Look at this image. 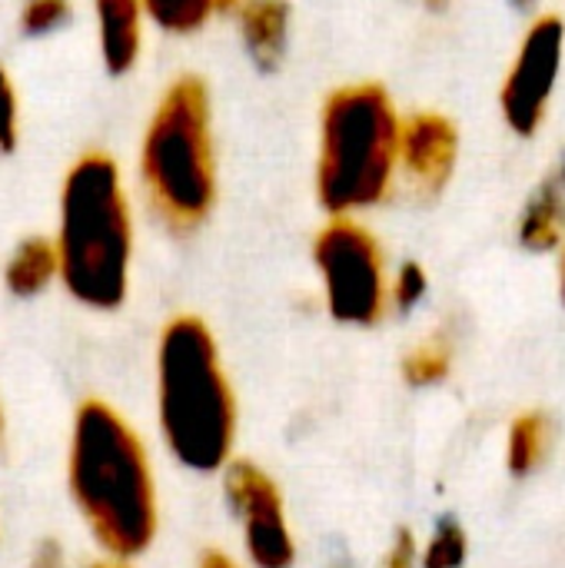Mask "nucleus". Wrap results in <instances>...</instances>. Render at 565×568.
Here are the masks:
<instances>
[{
    "label": "nucleus",
    "instance_id": "obj_21",
    "mask_svg": "<svg viewBox=\"0 0 565 568\" xmlns=\"http://www.w3.org/2000/svg\"><path fill=\"white\" fill-rule=\"evenodd\" d=\"M383 568H420V552H416V539H413V532H400L396 536V542L390 546V552H386V562Z\"/></svg>",
    "mask_w": 565,
    "mask_h": 568
},
{
    "label": "nucleus",
    "instance_id": "obj_26",
    "mask_svg": "<svg viewBox=\"0 0 565 568\" xmlns=\"http://www.w3.org/2000/svg\"><path fill=\"white\" fill-rule=\"evenodd\" d=\"M236 3H240V0H216V13H220V10H233Z\"/></svg>",
    "mask_w": 565,
    "mask_h": 568
},
{
    "label": "nucleus",
    "instance_id": "obj_11",
    "mask_svg": "<svg viewBox=\"0 0 565 568\" xmlns=\"http://www.w3.org/2000/svg\"><path fill=\"white\" fill-rule=\"evenodd\" d=\"M243 47L260 70H276L290 47V3L286 0H240L233 7Z\"/></svg>",
    "mask_w": 565,
    "mask_h": 568
},
{
    "label": "nucleus",
    "instance_id": "obj_15",
    "mask_svg": "<svg viewBox=\"0 0 565 568\" xmlns=\"http://www.w3.org/2000/svg\"><path fill=\"white\" fill-rule=\"evenodd\" d=\"M546 439H549V426L539 413L519 416L509 429V469L516 476H529L546 456Z\"/></svg>",
    "mask_w": 565,
    "mask_h": 568
},
{
    "label": "nucleus",
    "instance_id": "obj_8",
    "mask_svg": "<svg viewBox=\"0 0 565 568\" xmlns=\"http://www.w3.org/2000/svg\"><path fill=\"white\" fill-rule=\"evenodd\" d=\"M223 476V496L236 519L243 552L253 568L296 566V536L290 529L286 503L276 479L250 459H230Z\"/></svg>",
    "mask_w": 565,
    "mask_h": 568
},
{
    "label": "nucleus",
    "instance_id": "obj_20",
    "mask_svg": "<svg viewBox=\"0 0 565 568\" xmlns=\"http://www.w3.org/2000/svg\"><path fill=\"white\" fill-rule=\"evenodd\" d=\"M20 136V100L7 67H0V153H10Z\"/></svg>",
    "mask_w": 565,
    "mask_h": 568
},
{
    "label": "nucleus",
    "instance_id": "obj_3",
    "mask_svg": "<svg viewBox=\"0 0 565 568\" xmlns=\"http://www.w3.org/2000/svg\"><path fill=\"white\" fill-rule=\"evenodd\" d=\"M60 283L73 303L113 313L127 303L133 270V220L123 173L107 153H83L63 176L57 223Z\"/></svg>",
    "mask_w": 565,
    "mask_h": 568
},
{
    "label": "nucleus",
    "instance_id": "obj_6",
    "mask_svg": "<svg viewBox=\"0 0 565 568\" xmlns=\"http://www.w3.org/2000/svg\"><path fill=\"white\" fill-rule=\"evenodd\" d=\"M326 310L343 326H376L390 310V270L380 240L356 216H330L313 240Z\"/></svg>",
    "mask_w": 565,
    "mask_h": 568
},
{
    "label": "nucleus",
    "instance_id": "obj_2",
    "mask_svg": "<svg viewBox=\"0 0 565 568\" xmlns=\"http://www.w3.org/2000/svg\"><path fill=\"white\" fill-rule=\"evenodd\" d=\"M157 426L173 463L190 473H223L236 453V393L200 316H173L160 333Z\"/></svg>",
    "mask_w": 565,
    "mask_h": 568
},
{
    "label": "nucleus",
    "instance_id": "obj_10",
    "mask_svg": "<svg viewBox=\"0 0 565 568\" xmlns=\"http://www.w3.org/2000/svg\"><path fill=\"white\" fill-rule=\"evenodd\" d=\"M93 20H97V47L107 73L123 77L137 67L143 50V30H147V10L143 0H93Z\"/></svg>",
    "mask_w": 565,
    "mask_h": 568
},
{
    "label": "nucleus",
    "instance_id": "obj_7",
    "mask_svg": "<svg viewBox=\"0 0 565 568\" xmlns=\"http://www.w3.org/2000/svg\"><path fill=\"white\" fill-rule=\"evenodd\" d=\"M565 63V20L559 13H539L503 77L500 113L516 136H536L549 116Z\"/></svg>",
    "mask_w": 565,
    "mask_h": 568
},
{
    "label": "nucleus",
    "instance_id": "obj_14",
    "mask_svg": "<svg viewBox=\"0 0 565 568\" xmlns=\"http://www.w3.org/2000/svg\"><path fill=\"white\" fill-rule=\"evenodd\" d=\"M147 20L173 37H190L216 13V0H143Z\"/></svg>",
    "mask_w": 565,
    "mask_h": 568
},
{
    "label": "nucleus",
    "instance_id": "obj_18",
    "mask_svg": "<svg viewBox=\"0 0 565 568\" xmlns=\"http://www.w3.org/2000/svg\"><path fill=\"white\" fill-rule=\"evenodd\" d=\"M70 0H20V30L27 37H47L70 20Z\"/></svg>",
    "mask_w": 565,
    "mask_h": 568
},
{
    "label": "nucleus",
    "instance_id": "obj_1",
    "mask_svg": "<svg viewBox=\"0 0 565 568\" xmlns=\"http://www.w3.org/2000/svg\"><path fill=\"white\" fill-rule=\"evenodd\" d=\"M67 489L107 559L133 562L157 542L160 496L143 436L103 399H83L70 423Z\"/></svg>",
    "mask_w": 565,
    "mask_h": 568
},
{
    "label": "nucleus",
    "instance_id": "obj_23",
    "mask_svg": "<svg viewBox=\"0 0 565 568\" xmlns=\"http://www.w3.org/2000/svg\"><path fill=\"white\" fill-rule=\"evenodd\" d=\"M87 568H133V562H123V559H100V562H93V566H87Z\"/></svg>",
    "mask_w": 565,
    "mask_h": 568
},
{
    "label": "nucleus",
    "instance_id": "obj_24",
    "mask_svg": "<svg viewBox=\"0 0 565 568\" xmlns=\"http://www.w3.org/2000/svg\"><path fill=\"white\" fill-rule=\"evenodd\" d=\"M559 293H563V303H565V243L559 246Z\"/></svg>",
    "mask_w": 565,
    "mask_h": 568
},
{
    "label": "nucleus",
    "instance_id": "obj_17",
    "mask_svg": "<svg viewBox=\"0 0 565 568\" xmlns=\"http://www.w3.org/2000/svg\"><path fill=\"white\" fill-rule=\"evenodd\" d=\"M463 562H466V536H463V529L453 519H443L433 529V536H430V542H426V549L420 556V566L463 568Z\"/></svg>",
    "mask_w": 565,
    "mask_h": 568
},
{
    "label": "nucleus",
    "instance_id": "obj_16",
    "mask_svg": "<svg viewBox=\"0 0 565 568\" xmlns=\"http://www.w3.org/2000/svg\"><path fill=\"white\" fill-rule=\"evenodd\" d=\"M453 366V349L443 339H426L413 346L403 359V376L410 386H436L450 376Z\"/></svg>",
    "mask_w": 565,
    "mask_h": 568
},
{
    "label": "nucleus",
    "instance_id": "obj_4",
    "mask_svg": "<svg viewBox=\"0 0 565 568\" xmlns=\"http://www.w3.org/2000/svg\"><path fill=\"white\" fill-rule=\"evenodd\" d=\"M400 110L380 83L333 90L320 113L316 200L330 216L376 210L396 190Z\"/></svg>",
    "mask_w": 565,
    "mask_h": 568
},
{
    "label": "nucleus",
    "instance_id": "obj_19",
    "mask_svg": "<svg viewBox=\"0 0 565 568\" xmlns=\"http://www.w3.org/2000/svg\"><path fill=\"white\" fill-rule=\"evenodd\" d=\"M430 293V276L420 263H403L393 276H390V306L410 313L416 310Z\"/></svg>",
    "mask_w": 565,
    "mask_h": 568
},
{
    "label": "nucleus",
    "instance_id": "obj_28",
    "mask_svg": "<svg viewBox=\"0 0 565 568\" xmlns=\"http://www.w3.org/2000/svg\"><path fill=\"white\" fill-rule=\"evenodd\" d=\"M513 3H516V7H533L536 0H513Z\"/></svg>",
    "mask_w": 565,
    "mask_h": 568
},
{
    "label": "nucleus",
    "instance_id": "obj_9",
    "mask_svg": "<svg viewBox=\"0 0 565 568\" xmlns=\"http://www.w3.org/2000/svg\"><path fill=\"white\" fill-rule=\"evenodd\" d=\"M460 163V130L450 116L436 110H420L400 123L396 150V183L420 200L440 196Z\"/></svg>",
    "mask_w": 565,
    "mask_h": 568
},
{
    "label": "nucleus",
    "instance_id": "obj_13",
    "mask_svg": "<svg viewBox=\"0 0 565 568\" xmlns=\"http://www.w3.org/2000/svg\"><path fill=\"white\" fill-rule=\"evenodd\" d=\"M57 280H60L57 246L47 236L20 240L17 250L10 253L7 266H3V283L20 300H33L40 293H47Z\"/></svg>",
    "mask_w": 565,
    "mask_h": 568
},
{
    "label": "nucleus",
    "instance_id": "obj_25",
    "mask_svg": "<svg viewBox=\"0 0 565 568\" xmlns=\"http://www.w3.org/2000/svg\"><path fill=\"white\" fill-rule=\"evenodd\" d=\"M553 180L559 183V190H563V193H565V153H563V160H559V170L553 173Z\"/></svg>",
    "mask_w": 565,
    "mask_h": 568
},
{
    "label": "nucleus",
    "instance_id": "obj_5",
    "mask_svg": "<svg viewBox=\"0 0 565 568\" xmlns=\"http://www.w3.org/2000/svg\"><path fill=\"white\" fill-rule=\"evenodd\" d=\"M140 183L153 213L173 233H190L213 213V106L200 77H180L160 97L140 143Z\"/></svg>",
    "mask_w": 565,
    "mask_h": 568
},
{
    "label": "nucleus",
    "instance_id": "obj_22",
    "mask_svg": "<svg viewBox=\"0 0 565 568\" xmlns=\"http://www.w3.org/2000/svg\"><path fill=\"white\" fill-rule=\"evenodd\" d=\"M196 568H240L226 552H220V549H206L203 556H200V562Z\"/></svg>",
    "mask_w": 565,
    "mask_h": 568
},
{
    "label": "nucleus",
    "instance_id": "obj_12",
    "mask_svg": "<svg viewBox=\"0 0 565 568\" xmlns=\"http://www.w3.org/2000/svg\"><path fill=\"white\" fill-rule=\"evenodd\" d=\"M519 243L529 253H559L565 243V193L553 176L529 193L519 216Z\"/></svg>",
    "mask_w": 565,
    "mask_h": 568
},
{
    "label": "nucleus",
    "instance_id": "obj_27",
    "mask_svg": "<svg viewBox=\"0 0 565 568\" xmlns=\"http://www.w3.org/2000/svg\"><path fill=\"white\" fill-rule=\"evenodd\" d=\"M3 429H7V419H3V406H0V443H3Z\"/></svg>",
    "mask_w": 565,
    "mask_h": 568
}]
</instances>
